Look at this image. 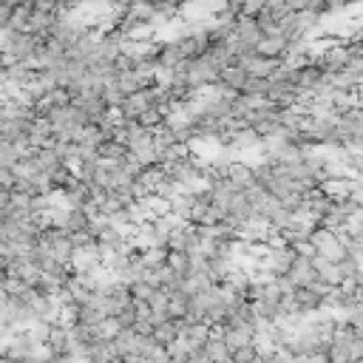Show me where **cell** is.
Returning a JSON list of instances; mask_svg holds the SVG:
<instances>
[{"instance_id":"1","label":"cell","mask_w":363,"mask_h":363,"mask_svg":"<svg viewBox=\"0 0 363 363\" xmlns=\"http://www.w3.org/2000/svg\"><path fill=\"white\" fill-rule=\"evenodd\" d=\"M309 244L315 247V256H321V258H326V261H340L343 258V247H340V239H338V233H332V230H326V227H315L312 233H309Z\"/></svg>"},{"instance_id":"2","label":"cell","mask_w":363,"mask_h":363,"mask_svg":"<svg viewBox=\"0 0 363 363\" xmlns=\"http://www.w3.org/2000/svg\"><path fill=\"white\" fill-rule=\"evenodd\" d=\"M360 188V179H355V176H343V173H338V176H326L321 185H318V191L326 196V199H349V194L352 191H357Z\"/></svg>"},{"instance_id":"3","label":"cell","mask_w":363,"mask_h":363,"mask_svg":"<svg viewBox=\"0 0 363 363\" xmlns=\"http://www.w3.org/2000/svg\"><path fill=\"white\" fill-rule=\"evenodd\" d=\"M69 267H71V273L100 270V267H102V256H100L97 242L88 244V247H74V250H71V258H69Z\"/></svg>"},{"instance_id":"4","label":"cell","mask_w":363,"mask_h":363,"mask_svg":"<svg viewBox=\"0 0 363 363\" xmlns=\"http://www.w3.org/2000/svg\"><path fill=\"white\" fill-rule=\"evenodd\" d=\"M225 179L230 182V185H236L239 191H247L256 185V176H253V165L244 162V159H230V165L225 167Z\"/></svg>"},{"instance_id":"5","label":"cell","mask_w":363,"mask_h":363,"mask_svg":"<svg viewBox=\"0 0 363 363\" xmlns=\"http://www.w3.org/2000/svg\"><path fill=\"white\" fill-rule=\"evenodd\" d=\"M287 275H290V281H292L295 287H312V284H318L312 258H304V256H295V261L290 264Z\"/></svg>"},{"instance_id":"6","label":"cell","mask_w":363,"mask_h":363,"mask_svg":"<svg viewBox=\"0 0 363 363\" xmlns=\"http://www.w3.org/2000/svg\"><path fill=\"white\" fill-rule=\"evenodd\" d=\"M256 52L264 54V57H270V60H284L287 52H290V43L281 35H264L261 43L256 46Z\"/></svg>"},{"instance_id":"7","label":"cell","mask_w":363,"mask_h":363,"mask_svg":"<svg viewBox=\"0 0 363 363\" xmlns=\"http://www.w3.org/2000/svg\"><path fill=\"white\" fill-rule=\"evenodd\" d=\"M111 340H114V349H117L119 357H122V355H133V352L139 355V335H136L131 326H128V329H119Z\"/></svg>"},{"instance_id":"8","label":"cell","mask_w":363,"mask_h":363,"mask_svg":"<svg viewBox=\"0 0 363 363\" xmlns=\"http://www.w3.org/2000/svg\"><path fill=\"white\" fill-rule=\"evenodd\" d=\"M202 352H205L213 363H222V360H227V357H230V349H227V343L222 340V335H219V332H210V335H208V340L202 343Z\"/></svg>"},{"instance_id":"9","label":"cell","mask_w":363,"mask_h":363,"mask_svg":"<svg viewBox=\"0 0 363 363\" xmlns=\"http://www.w3.org/2000/svg\"><path fill=\"white\" fill-rule=\"evenodd\" d=\"M125 153H128V148H125L122 142H117V139H102V142L97 145V156H100V159H108V162H114V165H119V162L125 159Z\"/></svg>"},{"instance_id":"10","label":"cell","mask_w":363,"mask_h":363,"mask_svg":"<svg viewBox=\"0 0 363 363\" xmlns=\"http://www.w3.org/2000/svg\"><path fill=\"white\" fill-rule=\"evenodd\" d=\"M179 335V323L173 321V318H165V321H159V323H153V332H150V338L156 340V343H170L173 338Z\"/></svg>"},{"instance_id":"11","label":"cell","mask_w":363,"mask_h":363,"mask_svg":"<svg viewBox=\"0 0 363 363\" xmlns=\"http://www.w3.org/2000/svg\"><path fill=\"white\" fill-rule=\"evenodd\" d=\"M185 315H188V295L179 292V290H170V295H167V318L179 321Z\"/></svg>"},{"instance_id":"12","label":"cell","mask_w":363,"mask_h":363,"mask_svg":"<svg viewBox=\"0 0 363 363\" xmlns=\"http://www.w3.org/2000/svg\"><path fill=\"white\" fill-rule=\"evenodd\" d=\"M165 267H170L176 275H185L191 270V256L185 250H167L165 256Z\"/></svg>"},{"instance_id":"13","label":"cell","mask_w":363,"mask_h":363,"mask_svg":"<svg viewBox=\"0 0 363 363\" xmlns=\"http://www.w3.org/2000/svg\"><path fill=\"white\" fill-rule=\"evenodd\" d=\"M165 256H167V247H142V250H139V264H142L145 270L162 267V264H165Z\"/></svg>"},{"instance_id":"14","label":"cell","mask_w":363,"mask_h":363,"mask_svg":"<svg viewBox=\"0 0 363 363\" xmlns=\"http://www.w3.org/2000/svg\"><path fill=\"white\" fill-rule=\"evenodd\" d=\"M267 88H270V80H267V77H247L242 94H250V97H267Z\"/></svg>"},{"instance_id":"15","label":"cell","mask_w":363,"mask_h":363,"mask_svg":"<svg viewBox=\"0 0 363 363\" xmlns=\"http://www.w3.org/2000/svg\"><path fill=\"white\" fill-rule=\"evenodd\" d=\"M162 117H165L162 108H145V111L136 117V122H139L142 128H156V125L162 122Z\"/></svg>"},{"instance_id":"16","label":"cell","mask_w":363,"mask_h":363,"mask_svg":"<svg viewBox=\"0 0 363 363\" xmlns=\"http://www.w3.org/2000/svg\"><path fill=\"white\" fill-rule=\"evenodd\" d=\"M253 357H256V349H253L250 343H247V346H239V349H233V352H230V360H233V363H250Z\"/></svg>"},{"instance_id":"17","label":"cell","mask_w":363,"mask_h":363,"mask_svg":"<svg viewBox=\"0 0 363 363\" xmlns=\"http://www.w3.org/2000/svg\"><path fill=\"white\" fill-rule=\"evenodd\" d=\"M349 360H363V335H355L349 340Z\"/></svg>"},{"instance_id":"18","label":"cell","mask_w":363,"mask_h":363,"mask_svg":"<svg viewBox=\"0 0 363 363\" xmlns=\"http://www.w3.org/2000/svg\"><path fill=\"white\" fill-rule=\"evenodd\" d=\"M63 363H88L85 355H63Z\"/></svg>"},{"instance_id":"19","label":"cell","mask_w":363,"mask_h":363,"mask_svg":"<svg viewBox=\"0 0 363 363\" xmlns=\"http://www.w3.org/2000/svg\"><path fill=\"white\" fill-rule=\"evenodd\" d=\"M6 261H9V258H4V256H0V281L6 278Z\"/></svg>"},{"instance_id":"20","label":"cell","mask_w":363,"mask_h":363,"mask_svg":"<svg viewBox=\"0 0 363 363\" xmlns=\"http://www.w3.org/2000/svg\"><path fill=\"white\" fill-rule=\"evenodd\" d=\"M352 363H363V360H352Z\"/></svg>"}]
</instances>
